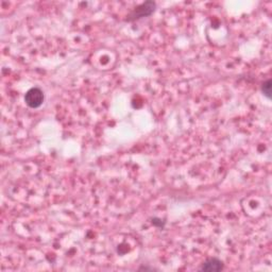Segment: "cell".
<instances>
[{"label": "cell", "instance_id": "6da1fadb", "mask_svg": "<svg viewBox=\"0 0 272 272\" xmlns=\"http://www.w3.org/2000/svg\"><path fill=\"white\" fill-rule=\"evenodd\" d=\"M156 4L153 1H146L141 3L140 5L136 6L135 9L129 14L127 20L128 21H133V20H137L142 17H147L150 16L155 11Z\"/></svg>", "mask_w": 272, "mask_h": 272}, {"label": "cell", "instance_id": "7a4b0ae2", "mask_svg": "<svg viewBox=\"0 0 272 272\" xmlns=\"http://www.w3.org/2000/svg\"><path fill=\"white\" fill-rule=\"evenodd\" d=\"M45 96L43 90L39 87L30 88L25 94V102L29 108L31 109H39L43 104Z\"/></svg>", "mask_w": 272, "mask_h": 272}, {"label": "cell", "instance_id": "3957f363", "mask_svg": "<svg viewBox=\"0 0 272 272\" xmlns=\"http://www.w3.org/2000/svg\"><path fill=\"white\" fill-rule=\"evenodd\" d=\"M224 269V264L217 258H209L201 264L200 270L206 272H219Z\"/></svg>", "mask_w": 272, "mask_h": 272}, {"label": "cell", "instance_id": "277c9868", "mask_svg": "<svg viewBox=\"0 0 272 272\" xmlns=\"http://www.w3.org/2000/svg\"><path fill=\"white\" fill-rule=\"evenodd\" d=\"M262 93L265 96L267 99H271V94H272V82L271 79L266 80L265 82L262 84Z\"/></svg>", "mask_w": 272, "mask_h": 272}]
</instances>
